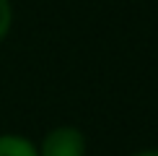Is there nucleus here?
Here are the masks:
<instances>
[{
  "mask_svg": "<svg viewBox=\"0 0 158 156\" xmlns=\"http://www.w3.org/2000/svg\"><path fill=\"white\" fill-rule=\"evenodd\" d=\"M39 156H88V138L78 125H55L36 141Z\"/></svg>",
  "mask_w": 158,
  "mask_h": 156,
  "instance_id": "1",
  "label": "nucleus"
},
{
  "mask_svg": "<svg viewBox=\"0 0 158 156\" xmlns=\"http://www.w3.org/2000/svg\"><path fill=\"white\" fill-rule=\"evenodd\" d=\"M0 156H39L36 141L23 133H0Z\"/></svg>",
  "mask_w": 158,
  "mask_h": 156,
  "instance_id": "2",
  "label": "nucleus"
},
{
  "mask_svg": "<svg viewBox=\"0 0 158 156\" xmlns=\"http://www.w3.org/2000/svg\"><path fill=\"white\" fill-rule=\"evenodd\" d=\"M13 24H16V8H13V0H0V44L10 37Z\"/></svg>",
  "mask_w": 158,
  "mask_h": 156,
  "instance_id": "3",
  "label": "nucleus"
},
{
  "mask_svg": "<svg viewBox=\"0 0 158 156\" xmlns=\"http://www.w3.org/2000/svg\"><path fill=\"white\" fill-rule=\"evenodd\" d=\"M130 156H158V148H156V146H145V148H137V151H132Z\"/></svg>",
  "mask_w": 158,
  "mask_h": 156,
  "instance_id": "4",
  "label": "nucleus"
}]
</instances>
